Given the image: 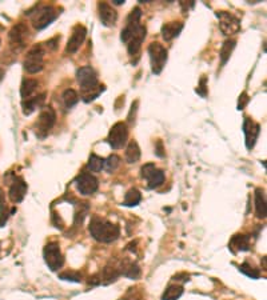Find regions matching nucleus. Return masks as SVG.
Segmentation results:
<instances>
[{
    "label": "nucleus",
    "mask_w": 267,
    "mask_h": 300,
    "mask_svg": "<svg viewBox=\"0 0 267 300\" xmlns=\"http://www.w3.org/2000/svg\"><path fill=\"white\" fill-rule=\"evenodd\" d=\"M98 11H99V18H101L103 26L112 27L118 20V12L112 8V5H109L106 1H101L98 4Z\"/></svg>",
    "instance_id": "obj_16"
},
{
    "label": "nucleus",
    "mask_w": 267,
    "mask_h": 300,
    "mask_svg": "<svg viewBox=\"0 0 267 300\" xmlns=\"http://www.w3.org/2000/svg\"><path fill=\"white\" fill-rule=\"evenodd\" d=\"M255 215L258 219H265L267 215L266 207V195L262 188L255 190Z\"/></svg>",
    "instance_id": "obj_19"
},
{
    "label": "nucleus",
    "mask_w": 267,
    "mask_h": 300,
    "mask_svg": "<svg viewBox=\"0 0 267 300\" xmlns=\"http://www.w3.org/2000/svg\"><path fill=\"white\" fill-rule=\"evenodd\" d=\"M3 78H4V70H3V68H0V82L3 80Z\"/></svg>",
    "instance_id": "obj_35"
},
{
    "label": "nucleus",
    "mask_w": 267,
    "mask_h": 300,
    "mask_svg": "<svg viewBox=\"0 0 267 300\" xmlns=\"http://www.w3.org/2000/svg\"><path fill=\"white\" fill-rule=\"evenodd\" d=\"M46 264L53 271H57L64 264V257L61 255L60 248L57 243H49L43 251Z\"/></svg>",
    "instance_id": "obj_10"
},
{
    "label": "nucleus",
    "mask_w": 267,
    "mask_h": 300,
    "mask_svg": "<svg viewBox=\"0 0 267 300\" xmlns=\"http://www.w3.org/2000/svg\"><path fill=\"white\" fill-rule=\"evenodd\" d=\"M44 51L43 44H36L27 52V56L24 59V70L28 74H38L43 70L44 67Z\"/></svg>",
    "instance_id": "obj_4"
},
{
    "label": "nucleus",
    "mask_w": 267,
    "mask_h": 300,
    "mask_svg": "<svg viewBox=\"0 0 267 300\" xmlns=\"http://www.w3.org/2000/svg\"><path fill=\"white\" fill-rule=\"evenodd\" d=\"M105 167V159L101 156H98L97 153H91L90 157H88V163H87V168L91 172H99L102 171V168Z\"/></svg>",
    "instance_id": "obj_28"
},
{
    "label": "nucleus",
    "mask_w": 267,
    "mask_h": 300,
    "mask_svg": "<svg viewBox=\"0 0 267 300\" xmlns=\"http://www.w3.org/2000/svg\"><path fill=\"white\" fill-rule=\"evenodd\" d=\"M216 18L219 19V28L223 32V35H235L241 31V20L235 18L232 13L226 11H218Z\"/></svg>",
    "instance_id": "obj_8"
},
{
    "label": "nucleus",
    "mask_w": 267,
    "mask_h": 300,
    "mask_svg": "<svg viewBox=\"0 0 267 300\" xmlns=\"http://www.w3.org/2000/svg\"><path fill=\"white\" fill-rule=\"evenodd\" d=\"M75 184H76L78 191L84 196L95 194L98 191V187H99L98 179L90 172H82L78 178L75 179Z\"/></svg>",
    "instance_id": "obj_13"
},
{
    "label": "nucleus",
    "mask_w": 267,
    "mask_h": 300,
    "mask_svg": "<svg viewBox=\"0 0 267 300\" xmlns=\"http://www.w3.org/2000/svg\"><path fill=\"white\" fill-rule=\"evenodd\" d=\"M243 134L246 138V147L251 150L254 148L257 139H258L259 134H261V126L258 123H255L253 119L245 118L243 122Z\"/></svg>",
    "instance_id": "obj_15"
},
{
    "label": "nucleus",
    "mask_w": 267,
    "mask_h": 300,
    "mask_svg": "<svg viewBox=\"0 0 267 300\" xmlns=\"http://www.w3.org/2000/svg\"><path fill=\"white\" fill-rule=\"evenodd\" d=\"M114 3L115 4H123V3H124V0H115Z\"/></svg>",
    "instance_id": "obj_36"
},
{
    "label": "nucleus",
    "mask_w": 267,
    "mask_h": 300,
    "mask_svg": "<svg viewBox=\"0 0 267 300\" xmlns=\"http://www.w3.org/2000/svg\"><path fill=\"white\" fill-rule=\"evenodd\" d=\"M124 156H126V160H127V163H130V164H132V163H136V161L139 160L140 148L135 140H131V142L128 143L127 148H126V153H124Z\"/></svg>",
    "instance_id": "obj_23"
},
{
    "label": "nucleus",
    "mask_w": 267,
    "mask_h": 300,
    "mask_svg": "<svg viewBox=\"0 0 267 300\" xmlns=\"http://www.w3.org/2000/svg\"><path fill=\"white\" fill-rule=\"evenodd\" d=\"M140 175H142V178L146 179L147 187L150 190L160 187L164 183V172L157 168V165L153 164V163H147V164L143 165L140 170Z\"/></svg>",
    "instance_id": "obj_7"
},
{
    "label": "nucleus",
    "mask_w": 267,
    "mask_h": 300,
    "mask_svg": "<svg viewBox=\"0 0 267 300\" xmlns=\"http://www.w3.org/2000/svg\"><path fill=\"white\" fill-rule=\"evenodd\" d=\"M128 139V128L127 124L123 122L115 123L112 128L109 130L108 134V143L114 150L122 148L124 144L127 143Z\"/></svg>",
    "instance_id": "obj_11"
},
{
    "label": "nucleus",
    "mask_w": 267,
    "mask_h": 300,
    "mask_svg": "<svg viewBox=\"0 0 267 300\" xmlns=\"http://www.w3.org/2000/svg\"><path fill=\"white\" fill-rule=\"evenodd\" d=\"M230 250H232L234 252H238V251H249L250 236L249 235L232 236L231 242H230Z\"/></svg>",
    "instance_id": "obj_21"
},
{
    "label": "nucleus",
    "mask_w": 267,
    "mask_h": 300,
    "mask_svg": "<svg viewBox=\"0 0 267 300\" xmlns=\"http://www.w3.org/2000/svg\"><path fill=\"white\" fill-rule=\"evenodd\" d=\"M56 18V9L53 8V5H44V7H40L32 16V24L36 30H43L46 27H49Z\"/></svg>",
    "instance_id": "obj_9"
},
{
    "label": "nucleus",
    "mask_w": 267,
    "mask_h": 300,
    "mask_svg": "<svg viewBox=\"0 0 267 300\" xmlns=\"http://www.w3.org/2000/svg\"><path fill=\"white\" fill-rule=\"evenodd\" d=\"M150 61H151V71L153 74L159 75L164 68L168 59V52L160 43H151L149 46Z\"/></svg>",
    "instance_id": "obj_5"
},
{
    "label": "nucleus",
    "mask_w": 267,
    "mask_h": 300,
    "mask_svg": "<svg viewBox=\"0 0 267 300\" xmlns=\"http://www.w3.org/2000/svg\"><path fill=\"white\" fill-rule=\"evenodd\" d=\"M90 234L95 240L101 243H112L120 235V228L116 224H112L106 219L94 216L90 223Z\"/></svg>",
    "instance_id": "obj_3"
},
{
    "label": "nucleus",
    "mask_w": 267,
    "mask_h": 300,
    "mask_svg": "<svg viewBox=\"0 0 267 300\" xmlns=\"http://www.w3.org/2000/svg\"><path fill=\"white\" fill-rule=\"evenodd\" d=\"M26 194H27V183L24 182L22 178H18V176H16V178L13 179L11 187H9V191H8L9 200L12 201L13 204L20 203V201L24 199Z\"/></svg>",
    "instance_id": "obj_17"
},
{
    "label": "nucleus",
    "mask_w": 267,
    "mask_h": 300,
    "mask_svg": "<svg viewBox=\"0 0 267 300\" xmlns=\"http://www.w3.org/2000/svg\"><path fill=\"white\" fill-rule=\"evenodd\" d=\"M155 153L158 155L159 157L164 156V152H163V144L160 140H158V143H157V148H155Z\"/></svg>",
    "instance_id": "obj_34"
},
{
    "label": "nucleus",
    "mask_w": 267,
    "mask_h": 300,
    "mask_svg": "<svg viewBox=\"0 0 267 300\" xmlns=\"http://www.w3.org/2000/svg\"><path fill=\"white\" fill-rule=\"evenodd\" d=\"M0 44H1V39H0Z\"/></svg>",
    "instance_id": "obj_37"
},
{
    "label": "nucleus",
    "mask_w": 267,
    "mask_h": 300,
    "mask_svg": "<svg viewBox=\"0 0 267 300\" xmlns=\"http://www.w3.org/2000/svg\"><path fill=\"white\" fill-rule=\"evenodd\" d=\"M39 86V83L36 79H24L22 83V86H20V95L24 100L31 98V95L36 91V88Z\"/></svg>",
    "instance_id": "obj_22"
},
{
    "label": "nucleus",
    "mask_w": 267,
    "mask_h": 300,
    "mask_svg": "<svg viewBox=\"0 0 267 300\" xmlns=\"http://www.w3.org/2000/svg\"><path fill=\"white\" fill-rule=\"evenodd\" d=\"M76 79L82 88V98L86 103L97 99L98 96L105 91V86H99L97 72L90 65L79 68L76 72Z\"/></svg>",
    "instance_id": "obj_2"
},
{
    "label": "nucleus",
    "mask_w": 267,
    "mask_h": 300,
    "mask_svg": "<svg viewBox=\"0 0 267 300\" xmlns=\"http://www.w3.org/2000/svg\"><path fill=\"white\" fill-rule=\"evenodd\" d=\"M82 274L78 271H64L59 274V279L61 280H67V282H74V283H80L82 282Z\"/></svg>",
    "instance_id": "obj_31"
},
{
    "label": "nucleus",
    "mask_w": 267,
    "mask_h": 300,
    "mask_svg": "<svg viewBox=\"0 0 267 300\" xmlns=\"http://www.w3.org/2000/svg\"><path fill=\"white\" fill-rule=\"evenodd\" d=\"M183 295V287L182 286H168L167 290L163 294L162 299L163 300H178L180 296Z\"/></svg>",
    "instance_id": "obj_29"
},
{
    "label": "nucleus",
    "mask_w": 267,
    "mask_h": 300,
    "mask_svg": "<svg viewBox=\"0 0 267 300\" xmlns=\"http://www.w3.org/2000/svg\"><path fill=\"white\" fill-rule=\"evenodd\" d=\"M86 35H87L86 27L82 26V24L75 26L74 30H72V34H71L70 36V39L67 42V47H66L67 53L78 52V50L82 47V44H83L84 39H86Z\"/></svg>",
    "instance_id": "obj_14"
},
{
    "label": "nucleus",
    "mask_w": 267,
    "mask_h": 300,
    "mask_svg": "<svg viewBox=\"0 0 267 300\" xmlns=\"http://www.w3.org/2000/svg\"><path fill=\"white\" fill-rule=\"evenodd\" d=\"M140 16L142 11L139 7H135L128 15L126 27L122 30L120 35V40L127 44V51L130 55H136L139 52L142 43L146 39L147 30L143 24H140Z\"/></svg>",
    "instance_id": "obj_1"
},
{
    "label": "nucleus",
    "mask_w": 267,
    "mask_h": 300,
    "mask_svg": "<svg viewBox=\"0 0 267 300\" xmlns=\"http://www.w3.org/2000/svg\"><path fill=\"white\" fill-rule=\"evenodd\" d=\"M182 30H183V23L182 22L166 23L162 27V38L166 42H170V40H172L174 38L179 35Z\"/></svg>",
    "instance_id": "obj_18"
},
{
    "label": "nucleus",
    "mask_w": 267,
    "mask_h": 300,
    "mask_svg": "<svg viewBox=\"0 0 267 300\" xmlns=\"http://www.w3.org/2000/svg\"><path fill=\"white\" fill-rule=\"evenodd\" d=\"M27 36H28V27L24 23H18L9 31V44L15 52L22 51L26 46Z\"/></svg>",
    "instance_id": "obj_12"
},
{
    "label": "nucleus",
    "mask_w": 267,
    "mask_h": 300,
    "mask_svg": "<svg viewBox=\"0 0 267 300\" xmlns=\"http://www.w3.org/2000/svg\"><path fill=\"white\" fill-rule=\"evenodd\" d=\"M235 44H237V42L234 39L226 40L223 43V46L220 48V53H219V57H220V63H222V65H224L227 63V60L230 59V56H231L232 51H234V48H235Z\"/></svg>",
    "instance_id": "obj_25"
},
{
    "label": "nucleus",
    "mask_w": 267,
    "mask_h": 300,
    "mask_svg": "<svg viewBox=\"0 0 267 300\" xmlns=\"http://www.w3.org/2000/svg\"><path fill=\"white\" fill-rule=\"evenodd\" d=\"M44 99H46V94H42V95L35 96V98H28V99L23 100V113H24L26 116L31 115L34 111H36V108H39V107L43 105Z\"/></svg>",
    "instance_id": "obj_20"
},
{
    "label": "nucleus",
    "mask_w": 267,
    "mask_h": 300,
    "mask_svg": "<svg viewBox=\"0 0 267 300\" xmlns=\"http://www.w3.org/2000/svg\"><path fill=\"white\" fill-rule=\"evenodd\" d=\"M120 271L115 267V265H106L105 270H103V272H102V279L101 282H105V284H108V283H112L115 282L116 279L120 276Z\"/></svg>",
    "instance_id": "obj_26"
},
{
    "label": "nucleus",
    "mask_w": 267,
    "mask_h": 300,
    "mask_svg": "<svg viewBox=\"0 0 267 300\" xmlns=\"http://www.w3.org/2000/svg\"><path fill=\"white\" fill-rule=\"evenodd\" d=\"M239 271L251 279H259V276H261L259 271L254 268L251 264H249V263H243L242 265H239Z\"/></svg>",
    "instance_id": "obj_32"
},
{
    "label": "nucleus",
    "mask_w": 267,
    "mask_h": 300,
    "mask_svg": "<svg viewBox=\"0 0 267 300\" xmlns=\"http://www.w3.org/2000/svg\"><path fill=\"white\" fill-rule=\"evenodd\" d=\"M249 95L246 94V92H243V94H241V96H239V100H238V109L241 111V109H243L247 105V103H249Z\"/></svg>",
    "instance_id": "obj_33"
},
{
    "label": "nucleus",
    "mask_w": 267,
    "mask_h": 300,
    "mask_svg": "<svg viewBox=\"0 0 267 300\" xmlns=\"http://www.w3.org/2000/svg\"><path fill=\"white\" fill-rule=\"evenodd\" d=\"M61 101H63V104H64V107H66L67 109H70L78 104V101H79V95H78V92L75 91V90L68 88V90H66V91L63 92V95H61Z\"/></svg>",
    "instance_id": "obj_24"
},
{
    "label": "nucleus",
    "mask_w": 267,
    "mask_h": 300,
    "mask_svg": "<svg viewBox=\"0 0 267 300\" xmlns=\"http://www.w3.org/2000/svg\"><path fill=\"white\" fill-rule=\"evenodd\" d=\"M140 200H142L140 192L138 191L136 188H131V190L126 194V196H124L123 204L126 205V207H135V205L139 204Z\"/></svg>",
    "instance_id": "obj_27"
},
{
    "label": "nucleus",
    "mask_w": 267,
    "mask_h": 300,
    "mask_svg": "<svg viewBox=\"0 0 267 300\" xmlns=\"http://www.w3.org/2000/svg\"><path fill=\"white\" fill-rule=\"evenodd\" d=\"M55 122H56V113H55L53 108L44 107L35 124L36 136L39 139H44L50 134V131L53 130V127L55 126Z\"/></svg>",
    "instance_id": "obj_6"
},
{
    "label": "nucleus",
    "mask_w": 267,
    "mask_h": 300,
    "mask_svg": "<svg viewBox=\"0 0 267 300\" xmlns=\"http://www.w3.org/2000/svg\"><path fill=\"white\" fill-rule=\"evenodd\" d=\"M119 165H120V157L118 155H109L107 159H105L103 168H106V171H108V172H114Z\"/></svg>",
    "instance_id": "obj_30"
}]
</instances>
